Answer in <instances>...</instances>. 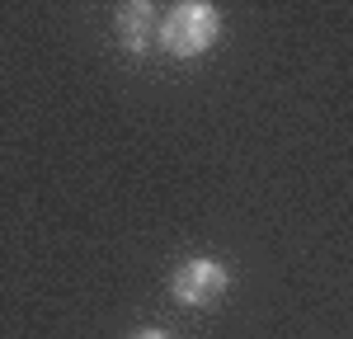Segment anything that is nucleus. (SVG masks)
Returning <instances> with one entry per match:
<instances>
[{
	"mask_svg": "<svg viewBox=\"0 0 353 339\" xmlns=\"http://www.w3.org/2000/svg\"><path fill=\"white\" fill-rule=\"evenodd\" d=\"M217 38H221V14L208 0H184V5H174L161 19V33H156V43H161L170 56H203Z\"/></svg>",
	"mask_w": 353,
	"mask_h": 339,
	"instance_id": "f257e3e1",
	"label": "nucleus"
},
{
	"mask_svg": "<svg viewBox=\"0 0 353 339\" xmlns=\"http://www.w3.org/2000/svg\"><path fill=\"white\" fill-rule=\"evenodd\" d=\"M118 43L128 48V52H146L151 43H156V33H161V19H156V5L151 0H128V5H118Z\"/></svg>",
	"mask_w": 353,
	"mask_h": 339,
	"instance_id": "7ed1b4c3",
	"label": "nucleus"
},
{
	"mask_svg": "<svg viewBox=\"0 0 353 339\" xmlns=\"http://www.w3.org/2000/svg\"><path fill=\"white\" fill-rule=\"evenodd\" d=\"M132 339H174V335H165V330H141V335H132Z\"/></svg>",
	"mask_w": 353,
	"mask_h": 339,
	"instance_id": "20e7f679",
	"label": "nucleus"
},
{
	"mask_svg": "<svg viewBox=\"0 0 353 339\" xmlns=\"http://www.w3.org/2000/svg\"><path fill=\"white\" fill-rule=\"evenodd\" d=\"M226 269H221L217 259H184L179 269H174V278H170V292H174V302H184V307H212L226 297Z\"/></svg>",
	"mask_w": 353,
	"mask_h": 339,
	"instance_id": "f03ea898",
	"label": "nucleus"
}]
</instances>
